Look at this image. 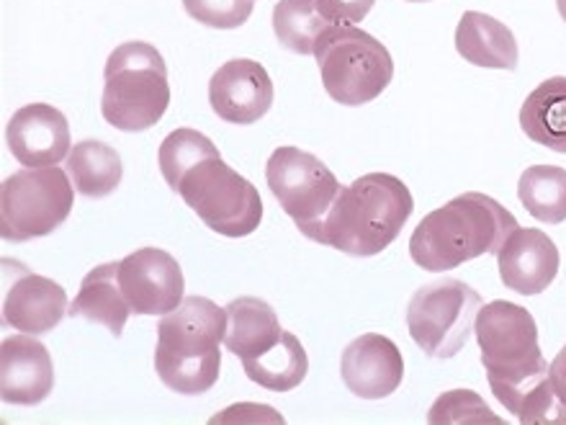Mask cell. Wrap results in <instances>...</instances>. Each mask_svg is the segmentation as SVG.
<instances>
[{"mask_svg": "<svg viewBox=\"0 0 566 425\" xmlns=\"http://www.w3.org/2000/svg\"><path fill=\"white\" fill-rule=\"evenodd\" d=\"M474 335L494 397L523 425L566 423L538 345V325L525 307L494 299L476 314Z\"/></svg>", "mask_w": 566, "mask_h": 425, "instance_id": "1", "label": "cell"}, {"mask_svg": "<svg viewBox=\"0 0 566 425\" xmlns=\"http://www.w3.org/2000/svg\"><path fill=\"white\" fill-rule=\"evenodd\" d=\"M415 211L405 180L391 173H366L343 186L340 194L310 240L353 258H371L399 238Z\"/></svg>", "mask_w": 566, "mask_h": 425, "instance_id": "2", "label": "cell"}, {"mask_svg": "<svg viewBox=\"0 0 566 425\" xmlns=\"http://www.w3.org/2000/svg\"><path fill=\"white\" fill-rule=\"evenodd\" d=\"M517 227V219L497 199L467 191L422 217L410 238V256L420 269L443 273L479 256H497Z\"/></svg>", "mask_w": 566, "mask_h": 425, "instance_id": "3", "label": "cell"}, {"mask_svg": "<svg viewBox=\"0 0 566 425\" xmlns=\"http://www.w3.org/2000/svg\"><path fill=\"white\" fill-rule=\"evenodd\" d=\"M227 310L209 297H186L157 325L155 372L170 392L196 397L219 382Z\"/></svg>", "mask_w": 566, "mask_h": 425, "instance_id": "4", "label": "cell"}, {"mask_svg": "<svg viewBox=\"0 0 566 425\" xmlns=\"http://www.w3.org/2000/svg\"><path fill=\"white\" fill-rule=\"evenodd\" d=\"M170 106L168 65L147 42H127L108 54L101 114L119 132H147Z\"/></svg>", "mask_w": 566, "mask_h": 425, "instance_id": "5", "label": "cell"}, {"mask_svg": "<svg viewBox=\"0 0 566 425\" xmlns=\"http://www.w3.org/2000/svg\"><path fill=\"white\" fill-rule=\"evenodd\" d=\"M322 85L335 104H371L389 89L395 60L379 39L358 27H333L314 50Z\"/></svg>", "mask_w": 566, "mask_h": 425, "instance_id": "6", "label": "cell"}, {"mask_svg": "<svg viewBox=\"0 0 566 425\" xmlns=\"http://www.w3.org/2000/svg\"><path fill=\"white\" fill-rule=\"evenodd\" d=\"M172 191L180 194L209 230L224 238H248L261 227V191L245 176L232 170L222 155H207L191 165Z\"/></svg>", "mask_w": 566, "mask_h": 425, "instance_id": "7", "label": "cell"}, {"mask_svg": "<svg viewBox=\"0 0 566 425\" xmlns=\"http://www.w3.org/2000/svg\"><path fill=\"white\" fill-rule=\"evenodd\" d=\"M75 204L70 173L57 165L23 168L0 186V235L6 242H27L52 235L67 222Z\"/></svg>", "mask_w": 566, "mask_h": 425, "instance_id": "8", "label": "cell"}, {"mask_svg": "<svg viewBox=\"0 0 566 425\" xmlns=\"http://www.w3.org/2000/svg\"><path fill=\"white\" fill-rule=\"evenodd\" d=\"M479 310L482 297L467 281L438 279L412 294L407 307V328L424 356L446 361L467 349Z\"/></svg>", "mask_w": 566, "mask_h": 425, "instance_id": "9", "label": "cell"}, {"mask_svg": "<svg viewBox=\"0 0 566 425\" xmlns=\"http://www.w3.org/2000/svg\"><path fill=\"white\" fill-rule=\"evenodd\" d=\"M265 180L281 209L294 219L304 238L317 230L340 194V180L317 155L298 147H279L265 165Z\"/></svg>", "mask_w": 566, "mask_h": 425, "instance_id": "10", "label": "cell"}, {"mask_svg": "<svg viewBox=\"0 0 566 425\" xmlns=\"http://www.w3.org/2000/svg\"><path fill=\"white\" fill-rule=\"evenodd\" d=\"M119 283L132 314H168L184 302V271L170 253L160 248H139L119 261Z\"/></svg>", "mask_w": 566, "mask_h": 425, "instance_id": "11", "label": "cell"}, {"mask_svg": "<svg viewBox=\"0 0 566 425\" xmlns=\"http://www.w3.org/2000/svg\"><path fill=\"white\" fill-rule=\"evenodd\" d=\"M13 273V281L3 273V325L29 335L50 333L65 320L67 294L57 281L31 273L19 261H3Z\"/></svg>", "mask_w": 566, "mask_h": 425, "instance_id": "12", "label": "cell"}, {"mask_svg": "<svg viewBox=\"0 0 566 425\" xmlns=\"http://www.w3.org/2000/svg\"><path fill=\"white\" fill-rule=\"evenodd\" d=\"M273 81L261 62L230 60L211 75L209 104L219 120L227 124H255L273 106Z\"/></svg>", "mask_w": 566, "mask_h": 425, "instance_id": "13", "label": "cell"}, {"mask_svg": "<svg viewBox=\"0 0 566 425\" xmlns=\"http://www.w3.org/2000/svg\"><path fill=\"white\" fill-rule=\"evenodd\" d=\"M340 376L356 397L384 400L405 380V356L391 338L366 333L343 351Z\"/></svg>", "mask_w": 566, "mask_h": 425, "instance_id": "14", "label": "cell"}, {"mask_svg": "<svg viewBox=\"0 0 566 425\" xmlns=\"http://www.w3.org/2000/svg\"><path fill=\"white\" fill-rule=\"evenodd\" d=\"M11 155L27 168L57 165L70 155L67 116L50 104H29L11 116L6 127Z\"/></svg>", "mask_w": 566, "mask_h": 425, "instance_id": "15", "label": "cell"}, {"mask_svg": "<svg viewBox=\"0 0 566 425\" xmlns=\"http://www.w3.org/2000/svg\"><path fill=\"white\" fill-rule=\"evenodd\" d=\"M500 279L515 294L536 297L552 287L559 273L562 258L556 242L544 230L533 227H517L510 238L502 242L497 253Z\"/></svg>", "mask_w": 566, "mask_h": 425, "instance_id": "16", "label": "cell"}, {"mask_svg": "<svg viewBox=\"0 0 566 425\" xmlns=\"http://www.w3.org/2000/svg\"><path fill=\"white\" fill-rule=\"evenodd\" d=\"M54 390V366L44 343L23 333L0 345V397L8 405H39Z\"/></svg>", "mask_w": 566, "mask_h": 425, "instance_id": "17", "label": "cell"}, {"mask_svg": "<svg viewBox=\"0 0 566 425\" xmlns=\"http://www.w3.org/2000/svg\"><path fill=\"white\" fill-rule=\"evenodd\" d=\"M227 310L224 345L242 364L261 359L283 338V328L276 310L258 297L232 299Z\"/></svg>", "mask_w": 566, "mask_h": 425, "instance_id": "18", "label": "cell"}, {"mask_svg": "<svg viewBox=\"0 0 566 425\" xmlns=\"http://www.w3.org/2000/svg\"><path fill=\"white\" fill-rule=\"evenodd\" d=\"M455 50L467 62L486 70H515L517 42L505 23L492 15L467 11L455 27Z\"/></svg>", "mask_w": 566, "mask_h": 425, "instance_id": "19", "label": "cell"}, {"mask_svg": "<svg viewBox=\"0 0 566 425\" xmlns=\"http://www.w3.org/2000/svg\"><path fill=\"white\" fill-rule=\"evenodd\" d=\"M70 318H83L104 325L114 338H122L132 307L119 283V263H104L81 281V291L67 310Z\"/></svg>", "mask_w": 566, "mask_h": 425, "instance_id": "20", "label": "cell"}, {"mask_svg": "<svg viewBox=\"0 0 566 425\" xmlns=\"http://www.w3.org/2000/svg\"><path fill=\"white\" fill-rule=\"evenodd\" d=\"M525 137L566 155V77L556 75L528 93L521 108Z\"/></svg>", "mask_w": 566, "mask_h": 425, "instance_id": "21", "label": "cell"}, {"mask_svg": "<svg viewBox=\"0 0 566 425\" xmlns=\"http://www.w3.org/2000/svg\"><path fill=\"white\" fill-rule=\"evenodd\" d=\"M67 173L75 191L85 199H106L119 188L124 165L112 145L101 139H83L70 149Z\"/></svg>", "mask_w": 566, "mask_h": 425, "instance_id": "22", "label": "cell"}, {"mask_svg": "<svg viewBox=\"0 0 566 425\" xmlns=\"http://www.w3.org/2000/svg\"><path fill=\"white\" fill-rule=\"evenodd\" d=\"M245 374L250 382L261 384L263 390L269 392H291L296 390L298 384L306 380V372H310V359H306V351L302 341L289 330H283V338L273 345L269 353H263L261 359L248 361Z\"/></svg>", "mask_w": 566, "mask_h": 425, "instance_id": "23", "label": "cell"}, {"mask_svg": "<svg viewBox=\"0 0 566 425\" xmlns=\"http://www.w3.org/2000/svg\"><path fill=\"white\" fill-rule=\"evenodd\" d=\"M335 23L322 13L319 0H279L273 8V31L281 46L294 54H314L317 42Z\"/></svg>", "mask_w": 566, "mask_h": 425, "instance_id": "24", "label": "cell"}, {"mask_svg": "<svg viewBox=\"0 0 566 425\" xmlns=\"http://www.w3.org/2000/svg\"><path fill=\"white\" fill-rule=\"evenodd\" d=\"M517 199L538 222H566V170L556 165H531L517 180Z\"/></svg>", "mask_w": 566, "mask_h": 425, "instance_id": "25", "label": "cell"}, {"mask_svg": "<svg viewBox=\"0 0 566 425\" xmlns=\"http://www.w3.org/2000/svg\"><path fill=\"white\" fill-rule=\"evenodd\" d=\"M219 153L214 142H211L207 135L196 129H176L170 132L168 137L163 139L160 153H157V163H160V173L165 178V184L170 186V191L176 188L178 178L184 173L201 160V157Z\"/></svg>", "mask_w": 566, "mask_h": 425, "instance_id": "26", "label": "cell"}, {"mask_svg": "<svg viewBox=\"0 0 566 425\" xmlns=\"http://www.w3.org/2000/svg\"><path fill=\"white\" fill-rule=\"evenodd\" d=\"M428 423L432 425H461V423H494L502 425L482 397L471 390H453L440 395L428 413Z\"/></svg>", "mask_w": 566, "mask_h": 425, "instance_id": "27", "label": "cell"}, {"mask_svg": "<svg viewBox=\"0 0 566 425\" xmlns=\"http://www.w3.org/2000/svg\"><path fill=\"white\" fill-rule=\"evenodd\" d=\"M186 13L211 29H240L253 15V0H184Z\"/></svg>", "mask_w": 566, "mask_h": 425, "instance_id": "28", "label": "cell"}, {"mask_svg": "<svg viewBox=\"0 0 566 425\" xmlns=\"http://www.w3.org/2000/svg\"><path fill=\"white\" fill-rule=\"evenodd\" d=\"M374 3L376 0H319V8L335 27H356L371 13Z\"/></svg>", "mask_w": 566, "mask_h": 425, "instance_id": "29", "label": "cell"}, {"mask_svg": "<svg viewBox=\"0 0 566 425\" xmlns=\"http://www.w3.org/2000/svg\"><path fill=\"white\" fill-rule=\"evenodd\" d=\"M548 374H552V384H554L556 395H559V400L566 405V345L559 351V356L552 361Z\"/></svg>", "mask_w": 566, "mask_h": 425, "instance_id": "30", "label": "cell"}, {"mask_svg": "<svg viewBox=\"0 0 566 425\" xmlns=\"http://www.w3.org/2000/svg\"><path fill=\"white\" fill-rule=\"evenodd\" d=\"M556 8H559V13H562V19L566 21V0H556Z\"/></svg>", "mask_w": 566, "mask_h": 425, "instance_id": "31", "label": "cell"}, {"mask_svg": "<svg viewBox=\"0 0 566 425\" xmlns=\"http://www.w3.org/2000/svg\"><path fill=\"white\" fill-rule=\"evenodd\" d=\"M410 3H424V0H410Z\"/></svg>", "mask_w": 566, "mask_h": 425, "instance_id": "32", "label": "cell"}, {"mask_svg": "<svg viewBox=\"0 0 566 425\" xmlns=\"http://www.w3.org/2000/svg\"><path fill=\"white\" fill-rule=\"evenodd\" d=\"M253 3H255V0H253Z\"/></svg>", "mask_w": 566, "mask_h": 425, "instance_id": "33", "label": "cell"}]
</instances>
